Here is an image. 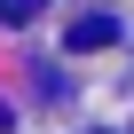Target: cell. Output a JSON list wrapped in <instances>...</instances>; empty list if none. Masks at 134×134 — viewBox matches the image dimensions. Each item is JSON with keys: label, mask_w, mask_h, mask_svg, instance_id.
I'll use <instances>...</instances> for the list:
<instances>
[{"label": "cell", "mask_w": 134, "mask_h": 134, "mask_svg": "<svg viewBox=\"0 0 134 134\" xmlns=\"http://www.w3.org/2000/svg\"><path fill=\"white\" fill-rule=\"evenodd\" d=\"M110 40H118V16H79V24H71V47H79V55H95V47H110Z\"/></svg>", "instance_id": "1"}, {"label": "cell", "mask_w": 134, "mask_h": 134, "mask_svg": "<svg viewBox=\"0 0 134 134\" xmlns=\"http://www.w3.org/2000/svg\"><path fill=\"white\" fill-rule=\"evenodd\" d=\"M40 8H47V0H0V24H32Z\"/></svg>", "instance_id": "2"}]
</instances>
